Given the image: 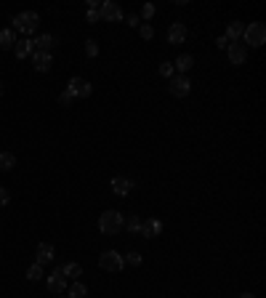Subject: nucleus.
Returning a JSON list of instances; mask_svg holds the SVG:
<instances>
[{
	"label": "nucleus",
	"mask_w": 266,
	"mask_h": 298,
	"mask_svg": "<svg viewBox=\"0 0 266 298\" xmlns=\"http://www.w3.org/2000/svg\"><path fill=\"white\" fill-rule=\"evenodd\" d=\"M122 258H125V264H131V266H141V253H136V250L128 253V256H122Z\"/></svg>",
	"instance_id": "cd10ccee"
},
{
	"label": "nucleus",
	"mask_w": 266,
	"mask_h": 298,
	"mask_svg": "<svg viewBox=\"0 0 266 298\" xmlns=\"http://www.w3.org/2000/svg\"><path fill=\"white\" fill-rule=\"evenodd\" d=\"M99 266H101L104 272H122L125 258L117 253V250H104L101 258H99Z\"/></svg>",
	"instance_id": "20e7f679"
},
{
	"label": "nucleus",
	"mask_w": 266,
	"mask_h": 298,
	"mask_svg": "<svg viewBox=\"0 0 266 298\" xmlns=\"http://www.w3.org/2000/svg\"><path fill=\"white\" fill-rule=\"evenodd\" d=\"M64 91L72 93V99H88L91 96V83L85 80V77H72Z\"/></svg>",
	"instance_id": "423d86ee"
},
{
	"label": "nucleus",
	"mask_w": 266,
	"mask_h": 298,
	"mask_svg": "<svg viewBox=\"0 0 266 298\" xmlns=\"http://www.w3.org/2000/svg\"><path fill=\"white\" fill-rule=\"evenodd\" d=\"M0 96H3V83H0Z\"/></svg>",
	"instance_id": "c9c22d12"
},
{
	"label": "nucleus",
	"mask_w": 266,
	"mask_h": 298,
	"mask_svg": "<svg viewBox=\"0 0 266 298\" xmlns=\"http://www.w3.org/2000/svg\"><path fill=\"white\" fill-rule=\"evenodd\" d=\"M85 22H91V24L101 22V16H99V8H88V11H85Z\"/></svg>",
	"instance_id": "c85d7f7f"
},
{
	"label": "nucleus",
	"mask_w": 266,
	"mask_h": 298,
	"mask_svg": "<svg viewBox=\"0 0 266 298\" xmlns=\"http://www.w3.org/2000/svg\"><path fill=\"white\" fill-rule=\"evenodd\" d=\"M163 232V221L160 218H147V221H141V237H147V240H152V237H157V234Z\"/></svg>",
	"instance_id": "9b49d317"
},
{
	"label": "nucleus",
	"mask_w": 266,
	"mask_h": 298,
	"mask_svg": "<svg viewBox=\"0 0 266 298\" xmlns=\"http://www.w3.org/2000/svg\"><path fill=\"white\" fill-rule=\"evenodd\" d=\"M56 38L54 35H48V32H45V35H38V40H32V45H35V51H43V54H51L54 48H56Z\"/></svg>",
	"instance_id": "ddd939ff"
},
{
	"label": "nucleus",
	"mask_w": 266,
	"mask_h": 298,
	"mask_svg": "<svg viewBox=\"0 0 266 298\" xmlns=\"http://www.w3.org/2000/svg\"><path fill=\"white\" fill-rule=\"evenodd\" d=\"M186 24H181V22H173L170 24V29H168V43L170 45H181V43H186Z\"/></svg>",
	"instance_id": "9d476101"
},
{
	"label": "nucleus",
	"mask_w": 266,
	"mask_h": 298,
	"mask_svg": "<svg viewBox=\"0 0 266 298\" xmlns=\"http://www.w3.org/2000/svg\"><path fill=\"white\" fill-rule=\"evenodd\" d=\"M226 54H229V64H234V67L245 64V59H247V48H245L242 43H229Z\"/></svg>",
	"instance_id": "1a4fd4ad"
},
{
	"label": "nucleus",
	"mask_w": 266,
	"mask_h": 298,
	"mask_svg": "<svg viewBox=\"0 0 266 298\" xmlns=\"http://www.w3.org/2000/svg\"><path fill=\"white\" fill-rule=\"evenodd\" d=\"M32 64H35L38 72H48L51 64H54V56L51 54H43V51H35L32 54Z\"/></svg>",
	"instance_id": "2eb2a0df"
},
{
	"label": "nucleus",
	"mask_w": 266,
	"mask_h": 298,
	"mask_svg": "<svg viewBox=\"0 0 266 298\" xmlns=\"http://www.w3.org/2000/svg\"><path fill=\"white\" fill-rule=\"evenodd\" d=\"M54 245L51 242H40L38 245V250H35V264H40V266H45V264H51L54 261Z\"/></svg>",
	"instance_id": "f8f14e48"
},
{
	"label": "nucleus",
	"mask_w": 266,
	"mask_h": 298,
	"mask_svg": "<svg viewBox=\"0 0 266 298\" xmlns=\"http://www.w3.org/2000/svg\"><path fill=\"white\" fill-rule=\"evenodd\" d=\"M122 213H117V211H104L101 213V218H99V229H101V234H120L122 232Z\"/></svg>",
	"instance_id": "f03ea898"
},
{
	"label": "nucleus",
	"mask_w": 266,
	"mask_h": 298,
	"mask_svg": "<svg viewBox=\"0 0 266 298\" xmlns=\"http://www.w3.org/2000/svg\"><path fill=\"white\" fill-rule=\"evenodd\" d=\"M13 51H16V59H27V56L35 54V45H32V40H29V38H22V40H16Z\"/></svg>",
	"instance_id": "dca6fc26"
},
{
	"label": "nucleus",
	"mask_w": 266,
	"mask_h": 298,
	"mask_svg": "<svg viewBox=\"0 0 266 298\" xmlns=\"http://www.w3.org/2000/svg\"><path fill=\"white\" fill-rule=\"evenodd\" d=\"M192 67H194V56H189V54H181V56L173 61V69H176L179 75H186Z\"/></svg>",
	"instance_id": "a211bd4d"
},
{
	"label": "nucleus",
	"mask_w": 266,
	"mask_h": 298,
	"mask_svg": "<svg viewBox=\"0 0 266 298\" xmlns=\"http://www.w3.org/2000/svg\"><path fill=\"white\" fill-rule=\"evenodd\" d=\"M99 16H101V22H122V8L115 0H104L99 8Z\"/></svg>",
	"instance_id": "0eeeda50"
},
{
	"label": "nucleus",
	"mask_w": 266,
	"mask_h": 298,
	"mask_svg": "<svg viewBox=\"0 0 266 298\" xmlns=\"http://www.w3.org/2000/svg\"><path fill=\"white\" fill-rule=\"evenodd\" d=\"M240 298H256V295H253V293H242Z\"/></svg>",
	"instance_id": "f704fd0d"
},
{
	"label": "nucleus",
	"mask_w": 266,
	"mask_h": 298,
	"mask_svg": "<svg viewBox=\"0 0 266 298\" xmlns=\"http://www.w3.org/2000/svg\"><path fill=\"white\" fill-rule=\"evenodd\" d=\"M216 45H218V48H221V51H226V48H229V40L221 35V38H216Z\"/></svg>",
	"instance_id": "72a5a7b5"
},
{
	"label": "nucleus",
	"mask_w": 266,
	"mask_h": 298,
	"mask_svg": "<svg viewBox=\"0 0 266 298\" xmlns=\"http://www.w3.org/2000/svg\"><path fill=\"white\" fill-rule=\"evenodd\" d=\"M13 165H16V157L11 152H0V170H13Z\"/></svg>",
	"instance_id": "4be33fe9"
},
{
	"label": "nucleus",
	"mask_w": 266,
	"mask_h": 298,
	"mask_svg": "<svg viewBox=\"0 0 266 298\" xmlns=\"http://www.w3.org/2000/svg\"><path fill=\"white\" fill-rule=\"evenodd\" d=\"M242 45L247 48H261V45L266 43V27L261 24V22H250V24H245V32H242Z\"/></svg>",
	"instance_id": "f257e3e1"
},
{
	"label": "nucleus",
	"mask_w": 266,
	"mask_h": 298,
	"mask_svg": "<svg viewBox=\"0 0 266 298\" xmlns=\"http://www.w3.org/2000/svg\"><path fill=\"white\" fill-rule=\"evenodd\" d=\"M38 24H40V16L35 11H22V13H16V19H13V27L24 35H32L38 29Z\"/></svg>",
	"instance_id": "7ed1b4c3"
},
{
	"label": "nucleus",
	"mask_w": 266,
	"mask_h": 298,
	"mask_svg": "<svg viewBox=\"0 0 266 298\" xmlns=\"http://www.w3.org/2000/svg\"><path fill=\"white\" fill-rule=\"evenodd\" d=\"M138 35H141L144 40H152V38H154V29H152V24H144V22H141V27H138Z\"/></svg>",
	"instance_id": "bb28decb"
},
{
	"label": "nucleus",
	"mask_w": 266,
	"mask_h": 298,
	"mask_svg": "<svg viewBox=\"0 0 266 298\" xmlns=\"http://www.w3.org/2000/svg\"><path fill=\"white\" fill-rule=\"evenodd\" d=\"M27 279H32V282H38V279H43V266L40 264H32L27 269Z\"/></svg>",
	"instance_id": "b1692460"
},
{
	"label": "nucleus",
	"mask_w": 266,
	"mask_h": 298,
	"mask_svg": "<svg viewBox=\"0 0 266 298\" xmlns=\"http://www.w3.org/2000/svg\"><path fill=\"white\" fill-rule=\"evenodd\" d=\"M64 298H69V295H64Z\"/></svg>",
	"instance_id": "e433bc0d"
},
{
	"label": "nucleus",
	"mask_w": 266,
	"mask_h": 298,
	"mask_svg": "<svg viewBox=\"0 0 266 298\" xmlns=\"http://www.w3.org/2000/svg\"><path fill=\"white\" fill-rule=\"evenodd\" d=\"M59 269H61V274H64L67 279H69V277H80V274H83V266H80V264H75V261L61 264Z\"/></svg>",
	"instance_id": "6ab92c4d"
},
{
	"label": "nucleus",
	"mask_w": 266,
	"mask_h": 298,
	"mask_svg": "<svg viewBox=\"0 0 266 298\" xmlns=\"http://www.w3.org/2000/svg\"><path fill=\"white\" fill-rule=\"evenodd\" d=\"M67 295H69V298H85V295H88V288L83 285L80 279H77L75 285H69V288H67Z\"/></svg>",
	"instance_id": "412c9836"
},
{
	"label": "nucleus",
	"mask_w": 266,
	"mask_h": 298,
	"mask_svg": "<svg viewBox=\"0 0 266 298\" xmlns=\"http://www.w3.org/2000/svg\"><path fill=\"white\" fill-rule=\"evenodd\" d=\"M85 54L93 59V56H99V45H96V40H88L85 43Z\"/></svg>",
	"instance_id": "c756f323"
},
{
	"label": "nucleus",
	"mask_w": 266,
	"mask_h": 298,
	"mask_svg": "<svg viewBox=\"0 0 266 298\" xmlns=\"http://www.w3.org/2000/svg\"><path fill=\"white\" fill-rule=\"evenodd\" d=\"M154 11H157V8H154L152 3H144V8H141V13H138V19H144V24L154 16Z\"/></svg>",
	"instance_id": "393cba45"
},
{
	"label": "nucleus",
	"mask_w": 266,
	"mask_h": 298,
	"mask_svg": "<svg viewBox=\"0 0 266 298\" xmlns=\"http://www.w3.org/2000/svg\"><path fill=\"white\" fill-rule=\"evenodd\" d=\"M16 45V35H13V29H0V48H13Z\"/></svg>",
	"instance_id": "aec40b11"
},
{
	"label": "nucleus",
	"mask_w": 266,
	"mask_h": 298,
	"mask_svg": "<svg viewBox=\"0 0 266 298\" xmlns=\"http://www.w3.org/2000/svg\"><path fill=\"white\" fill-rule=\"evenodd\" d=\"M8 202H11V195H8V189H6V186H0V208H6Z\"/></svg>",
	"instance_id": "473e14b6"
},
{
	"label": "nucleus",
	"mask_w": 266,
	"mask_h": 298,
	"mask_svg": "<svg viewBox=\"0 0 266 298\" xmlns=\"http://www.w3.org/2000/svg\"><path fill=\"white\" fill-rule=\"evenodd\" d=\"M242 32H245V24H242V22H229V24H226V35H224V38H226L229 43H237V40L242 38Z\"/></svg>",
	"instance_id": "f3484780"
},
{
	"label": "nucleus",
	"mask_w": 266,
	"mask_h": 298,
	"mask_svg": "<svg viewBox=\"0 0 266 298\" xmlns=\"http://www.w3.org/2000/svg\"><path fill=\"white\" fill-rule=\"evenodd\" d=\"M125 24H128V27H141V19H138V13H128V16H125Z\"/></svg>",
	"instance_id": "2f4dec72"
},
{
	"label": "nucleus",
	"mask_w": 266,
	"mask_h": 298,
	"mask_svg": "<svg viewBox=\"0 0 266 298\" xmlns=\"http://www.w3.org/2000/svg\"><path fill=\"white\" fill-rule=\"evenodd\" d=\"M122 226L128 229L131 234H138V232H141V218H138V216H131V218H125Z\"/></svg>",
	"instance_id": "5701e85b"
},
{
	"label": "nucleus",
	"mask_w": 266,
	"mask_h": 298,
	"mask_svg": "<svg viewBox=\"0 0 266 298\" xmlns=\"http://www.w3.org/2000/svg\"><path fill=\"white\" fill-rule=\"evenodd\" d=\"M72 101H75V99H72L69 91H61V93H59V104H61V107H69Z\"/></svg>",
	"instance_id": "7c9ffc66"
},
{
	"label": "nucleus",
	"mask_w": 266,
	"mask_h": 298,
	"mask_svg": "<svg viewBox=\"0 0 266 298\" xmlns=\"http://www.w3.org/2000/svg\"><path fill=\"white\" fill-rule=\"evenodd\" d=\"M170 96H176V99H184V96H189V91H192V83H189V77L186 75H173L170 77Z\"/></svg>",
	"instance_id": "39448f33"
},
{
	"label": "nucleus",
	"mask_w": 266,
	"mask_h": 298,
	"mask_svg": "<svg viewBox=\"0 0 266 298\" xmlns=\"http://www.w3.org/2000/svg\"><path fill=\"white\" fill-rule=\"evenodd\" d=\"M131 189H133V181H131V179H125V176H115V179H112V192H115L117 197L131 195Z\"/></svg>",
	"instance_id": "4468645a"
},
{
	"label": "nucleus",
	"mask_w": 266,
	"mask_h": 298,
	"mask_svg": "<svg viewBox=\"0 0 266 298\" xmlns=\"http://www.w3.org/2000/svg\"><path fill=\"white\" fill-rule=\"evenodd\" d=\"M45 285H48V290H51V293H56V295H61V293L67 290V277L61 274V269H59V266L54 269V274H51L48 279H45Z\"/></svg>",
	"instance_id": "6e6552de"
},
{
	"label": "nucleus",
	"mask_w": 266,
	"mask_h": 298,
	"mask_svg": "<svg viewBox=\"0 0 266 298\" xmlns=\"http://www.w3.org/2000/svg\"><path fill=\"white\" fill-rule=\"evenodd\" d=\"M157 72H160L163 77H168V80H170V77L176 75V69H173V64H170V61H163V64L157 67Z\"/></svg>",
	"instance_id": "a878e982"
}]
</instances>
